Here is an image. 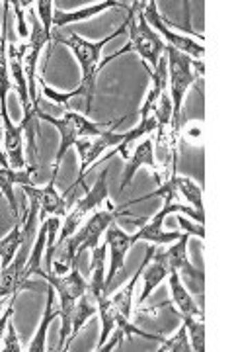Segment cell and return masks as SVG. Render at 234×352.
Returning a JSON list of instances; mask_svg holds the SVG:
<instances>
[{"mask_svg":"<svg viewBox=\"0 0 234 352\" xmlns=\"http://www.w3.org/2000/svg\"><path fill=\"white\" fill-rule=\"evenodd\" d=\"M127 32V25H121L119 30H115L113 34L110 36H106L104 39H100V41H88V39L80 38V36H76V34H69V36H53L55 41H59L61 45H67V47H71V51L74 53V57H76V61L80 63L82 67V82H80V87L74 88L71 92H57V90H53L47 85H41L43 88V94L53 100L55 104H59L62 106L65 110H71L69 108V100L73 98V96H84L86 98V113H90L92 110V100H94V94H96V78H98L100 69L104 67V65H110L113 59H117L119 55H125L127 51H131L129 47V43L125 45L124 50L115 51L113 55L110 57H106L104 61L100 59L102 57V50L110 43L111 39H115L117 36H121Z\"/></svg>","mask_w":234,"mask_h":352,"instance_id":"cell-1","label":"cell"},{"mask_svg":"<svg viewBox=\"0 0 234 352\" xmlns=\"http://www.w3.org/2000/svg\"><path fill=\"white\" fill-rule=\"evenodd\" d=\"M152 196H159V198H162V200H164V206H162V210L159 212V214H154L150 219H147V221H145V226L141 227L137 233H133L135 241H150V243H156V245H168V243H174V241L180 239L184 233H178V231H170V233H166V231L162 229V227H164V219H166L170 214H182V215H187V217H194L198 223L203 226L205 215L198 214L194 208H185V206L176 204L178 190H176V186H174L172 176H170L166 182H161L156 192L148 194V196L141 198V200H148V198H152ZM141 200H137V201H141Z\"/></svg>","mask_w":234,"mask_h":352,"instance_id":"cell-2","label":"cell"},{"mask_svg":"<svg viewBox=\"0 0 234 352\" xmlns=\"http://www.w3.org/2000/svg\"><path fill=\"white\" fill-rule=\"evenodd\" d=\"M166 53H168V85L172 87V138L178 141L180 133V112H182V102H184L185 92L191 85L205 75V65L203 61L191 59L172 45L166 43Z\"/></svg>","mask_w":234,"mask_h":352,"instance_id":"cell-3","label":"cell"},{"mask_svg":"<svg viewBox=\"0 0 234 352\" xmlns=\"http://www.w3.org/2000/svg\"><path fill=\"white\" fill-rule=\"evenodd\" d=\"M36 110L37 120H43V122H47L51 126H55L59 129V133H61V145H59V149H57V155H55V164H53V175L57 176L59 173V166H61L62 157H65V153L69 151L71 147H73L74 143L78 141V139H86V138H98L102 135L106 129H110L113 126H102V124H94V122H90L88 118L84 116H80V113H74L73 110H65L62 113V118H55V116H51V113L43 112V110H39V106L34 108Z\"/></svg>","mask_w":234,"mask_h":352,"instance_id":"cell-4","label":"cell"},{"mask_svg":"<svg viewBox=\"0 0 234 352\" xmlns=\"http://www.w3.org/2000/svg\"><path fill=\"white\" fill-rule=\"evenodd\" d=\"M145 6L147 2H131V6L127 8L129 18H127V32H129V47L131 51H137L143 59V63L156 69V65L161 61V55L166 50V43L162 41L161 36L148 25L145 18Z\"/></svg>","mask_w":234,"mask_h":352,"instance_id":"cell-5","label":"cell"},{"mask_svg":"<svg viewBox=\"0 0 234 352\" xmlns=\"http://www.w3.org/2000/svg\"><path fill=\"white\" fill-rule=\"evenodd\" d=\"M108 173L110 168H104L100 173L98 180L92 188H88V192L80 198V200L74 204V208L65 215V223H62L61 235H59V241H65L67 237H71L74 231L78 229V226L84 221V217L88 214H94L98 212V208L108 200L110 192H108Z\"/></svg>","mask_w":234,"mask_h":352,"instance_id":"cell-6","label":"cell"},{"mask_svg":"<svg viewBox=\"0 0 234 352\" xmlns=\"http://www.w3.org/2000/svg\"><path fill=\"white\" fill-rule=\"evenodd\" d=\"M187 239H189V233H184L176 243H172V247L161 249V251L164 261L168 264V268H170V272H178L182 284H187L191 294L201 296L203 289H205L203 288L205 276H203L201 270H198L194 264L187 261Z\"/></svg>","mask_w":234,"mask_h":352,"instance_id":"cell-7","label":"cell"},{"mask_svg":"<svg viewBox=\"0 0 234 352\" xmlns=\"http://www.w3.org/2000/svg\"><path fill=\"white\" fill-rule=\"evenodd\" d=\"M30 22H32V32H30V41L25 43V55H24V71L25 78H27V92L32 98V106L37 108L39 106V98L36 94V67L39 61L41 50L49 43L53 36L51 32H47L41 20H37V14L30 8Z\"/></svg>","mask_w":234,"mask_h":352,"instance_id":"cell-8","label":"cell"},{"mask_svg":"<svg viewBox=\"0 0 234 352\" xmlns=\"http://www.w3.org/2000/svg\"><path fill=\"white\" fill-rule=\"evenodd\" d=\"M145 18H147L148 25H150V28H154V30L161 34L162 38L168 41V45H172L174 50H178L180 53H184V55H187V57H191V59H198V61L203 59V55H205L203 45L198 43L196 39L176 34V32H172L168 25L164 24V20H162L161 14H159V10H156V2H154V0L147 2V6H145Z\"/></svg>","mask_w":234,"mask_h":352,"instance_id":"cell-9","label":"cell"},{"mask_svg":"<svg viewBox=\"0 0 234 352\" xmlns=\"http://www.w3.org/2000/svg\"><path fill=\"white\" fill-rule=\"evenodd\" d=\"M106 243H108V249H110V272L106 274V286L110 288V284L115 280V276L119 274V270L124 268L125 256L129 249L135 245L137 241L133 235L121 231L117 223L113 221L108 229H106Z\"/></svg>","mask_w":234,"mask_h":352,"instance_id":"cell-10","label":"cell"},{"mask_svg":"<svg viewBox=\"0 0 234 352\" xmlns=\"http://www.w3.org/2000/svg\"><path fill=\"white\" fill-rule=\"evenodd\" d=\"M119 124V122H117ZM115 124V126H117ZM124 139V133H117V131H111L110 129H106L102 135L98 138H86V139H78L76 143H74V147L78 149V155H80V159H82V164H80V173H78V180H84V175H86L88 166L94 163L96 159H98L102 153L106 151V149H110V147H115L119 141Z\"/></svg>","mask_w":234,"mask_h":352,"instance_id":"cell-11","label":"cell"},{"mask_svg":"<svg viewBox=\"0 0 234 352\" xmlns=\"http://www.w3.org/2000/svg\"><path fill=\"white\" fill-rule=\"evenodd\" d=\"M55 180L57 176L51 175L49 184L45 188H37V186H24L25 196L30 200H34L39 206V221H45L47 215H55V217H65L69 214V206L62 196L57 194L55 190Z\"/></svg>","mask_w":234,"mask_h":352,"instance_id":"cell-12","label":"cell"},{"mask_svg":"<svg viewBox=\"0 0 234 352\" xmlns=\"http://www.w3.org/2000/svg\"><path fill=\"white\" fill-rule=\"evenodd\" d=\"M4 149H6V159L10 163V168L22 170L25 168L24 159V133L25 124L22 122L20 126H14V122L10 120V116H4Z\"/></svg>","mask_w":234,"mask_h":352,"instance_id":"cell-13","label":"cell"},{"mask_svg":"<svg viewBox=\"0 0 234 352\" xmlns=\"http://www.w3.org/2000/svg\"><path fill=\"white\" fill-rule=\"evenodd\" d=\"M36 166L30 168H2L0 166V192L4 194V198L10 204V210L18 219V201H16V194H14V184H22V186H36L37 176Z\"/></svg>","mask_w":234,"mask_h":352,"instance_id":"cell-14","label":"cell"},{"mask_svg":"<svg viewBox=\"0 0 234 352\" xmlns=\"http://www.w3.org/2000/svg\"><path fill=\"white\" fill-rule=\"evenodd\" d=\"M141 166L152 168V170L156 173V176H159V182H161V168H159V163H156V159H154V143H152V139H145L141 145H137L135 151L131 153V157L127 159V168H125L121 190H125L131 182H133L135 173Z\"/></svg>","mask_w":234,"mask_h":352,"instance_id":"cell-15","label":"cell"},{"mask_svg":"<svg viewBox=\"0 0 234 352\" xmlns=\"http://www.w3.org/2000/svg\"><path fill=\"white\" fill-rule=\"evenodd\" d=\"M45 243H47V221H41L39 231H37L36 243H34V247H32L30 258H27L24 270H22V276H20V288H22V292L30 288V278L36 276V274L37 276H41V272H43L41 261H43Z\"/></svg>","mask_w":234,"mask_h":352,"instance_id":"cell-16","label":"cell"},{"mask_svg":"<svg viewBox=\"0 0 234 352\" xmlns=\"http://www.w3.org/2000/svg\"><path fill=\"white\" fill-rule=\"evenodd\" d=\"M92 251V261H90V272H92V280L88 284V292L96 298L102 300L108 294V286H106V252H108V243L98 245Z\"/></svg>","mask_w":234,"mask_h":352,"instance_id":"cell-17","label":"cell"},{"mask_svg":"<svg viewBox=\"0 0 234 352\" xmlns=\"http://www.w3.org/2000/svg\"><path fill=\"white\" fill-rule=\"evenodd\" d=\"M156 251V249H154ZM152 263H148L145 266V270H143V280H145V284H143V294H141V300L139 302H147V298L154 292V288L161 284L162 280L166 276H170L172 272H170V268H168V264L164 261V256H162V251L159 249L156 254H152V258H150Z\"/></svg>","mask_w":234,"mask_h":352,"instance_id":"cell-18","label":"cell"},{"mask_svg":"<svg viewBox=\"0 0 234 352\" xmlns=\"http://www.w3.org/2000/svg\"><path fill=\"white\" fill-rule=\"evenodd\" d=\"M59 315H61V307H57V292H55V288L49 284V288H47V305H45V311H43V319H41V323H39V327H37L36 337L32 339L27 351H45V335H47L45 331H47V327L53 323V319L59 317Z\"/></svg>","mask_w":234,"mask_h":352,"instance_id":"cell-19","label":"cell"},{"mask_svg":"<svg viewBox=\"0 0 234 352\" xmlns=\"http://www.w3.org/2000/svg\"><path fill=\"white\" fill-rule=\"evenodd\" d=\"M96 314H98V300L86 289V292L76 300V303H74L73 331H71V337L67 340V351H69V346H71V342L74 340V337L78 335V331L84 327V323H86L88 319L94 317Z\"/></svg>","mask_w":234,"mask_h":352,"instance_id":"cell-20","label":"cell"},{"mask_svg":"<svg viewBox=\"0 0 234 352\" xmlns=\"http://www.w3.org/2000/svg\"><path fill=\"white\" fill-rule=\"evenodd\" d=\"M170 292H172V302L178 309L180 317H194V315H203L201 309L198 307V303L194 302L191 294L187 292L182 280H180V274L178 272H172L170 274Z\"/></svg>","mask_w":234,"mask_h":352,"instance_id":"cell-21","label":"cell"},{"mask_svg":"<svg viewBox=\"0 0 234 352\" xmlns=\"http://www.w3.org/2000/svg\"><path fill=\"white\" fill-rule=\"evenodd\" d=\"M108 8H127L121 2H113V0H106V2H100L94 6H86V8H80V10H73V12H65V10H57L53 14V25H67L71 22H82L88 20L96 14L104 12Z\"/></svg>","mask_w":234,"mask_h":352,"instance_id":"cell-22","label":"cell"},{"mask_svg":"<svg viewBox=\"0 0 234 352\" xmlns=\"http://www.w3.org/2000/svg\"><path fill=\"white\" fill-rule=\"evenodd\" d=\"M172 180L174 186L178 190V196H182V198L189 201L198 214H203V192H201L198 184L191 178H187V176L176 175V166L172 168Z\"/></svg>","mask_w":234,"mask_h":352,"instance_id":"cell-23","label":"cell"},{"mask_svg":"<svg viewBox=\"0 0 234 352\" xmlns=\"http://www.w3.org/2000/svg\"><path fill=\"white\" fill-rule=\"evenodd\" d=\"M22 239H24V223L16 221L12 231L4 239H0V268H6L12 263L18 247L22 245Z\"/></svg>","mask_w":234,"mask_h":352,"instance_id":"cell-24","label":"cell"},{"mask_svg":"<svg viewBox=\"0 0 234 352\" xmlns=\"http://www.w3.org/2000/svg\"><path fill=\"white\" fill-rule=\"evenodd\" d=\"M184 319V325L189 333V339H191V351L203 352L205 351V321H203V315H194V317H182Z\"/></svg>","mask_w":234,"mask_h":352,"instance_id":"cell-25","label":"cell"},{"mask_svg":"<svg viewBox=\"0 0 234 352\" xmlns=\"http://www.w3.org/2000/svg\"><path fill=\"white\" fill-rule=\"evenodd\" d=\"M164 351H172V352H189L191 351V344L187 342V329H185V325H182V327H180V331L174 335L172 339L162 340L161 352H164Z\"/></svg>","mask_w":234,"mask_h":352,"instance_id":"cell-26","label":"cell"},{"mask_svg":"<svg viewBox=\"0 0 234 352\" xmlns=\"http://www.w3.org/2000/svg\"><path fill=\"white\" fill-rule=\"evenodd\" d=\"M14 6V12H16V18H18V34L20 38H30V32H27V25H25L24 10L25 8H32V2H20V0H14L10 2Z\"/></svg>","mask_w":234,"mask_h":352,"instance_id":"cell-27","label":"cell"},{"mask_svg":"<svg viewBox=\"0 0 234 352\" xmlns=\"http://www.w3.org/2000/svg\"><path fill=\"white\" fill-rule=\"evenodd\" d=\"M37 12L39 18L43 22V28L51 32V25H53V0H37Z\"/></svg>","mask_w":234,"mask_h":352,"instance_id":"cell-28","label":"cell"},{"mask_svg":"<svg viewBox=\"0 0 234 352\" xmlns=\"http://www.w3.org/2000/svg\"><path fill=\"white\" fill-rule=\"evenodd\" d=\"M4 352H20L22 351V346H20V340L16 337V327H14L12 323V317H10V321H8V325H6V337H4Z\"/></svg>","mask_w":234,"mask_h":352,"instance_id":"cell-29","label":"cell"},{"mask_svg":"<svg viewBox=\"0 0 234 352\" xmlns=\"http://www.w3.org/2000/svg\"><path fill=\"white\" fill-rule=\"evenodd\" d=\"M178 223H180V227L184 229V233H189V235L194 233V235H198V237H201V239L205 237V227L201 226V223H191V221H187V219H185V215L182 214L178 215Z\"/></svg>","mask_w":234,"mask_h":352,"instance_id":"cell-30","label":"cell"},{"mask_svg":"<svg viewBox=\"0 0 234 352\" xmlns=\"http://www.w3.org/2000/svg\"><path fill=\"white\" fill-rule=\"evenodd\" d=\"M14 302H16V296H12L8 302H6V309H4V314L0 317V337L4 335V331H6V325H8V321H10V317L14 315Z\"/></svg>","mask_w":234,"mask_h":352,"instance_id":"cell-31","label":"cell"},{"mask_svg":"<svg viewBox=\"0 0 234 352\" xmlns=\"http://www.w3.org/2000/svg\"><path fill=\"white\" fill-rule=\"evenodd\" d=\"M0 143H4V126H0ZM0 166L2 168H10V163L6 159V155L0 151Z\"/></svg>","mask_w":234,"mask_h":352,"instance_id":"cell-32","label":"cell"},{"mask_svg":"<svg viewBox=\"0 0 234 352\" xmlns=\"http://www.w3.org/2000/svg\"><path fill=\"white\" fill-rule=\"evenodd\" d=\"M10 298H12V296H10ZM10 298H0V311H2V307H4V303L8 302Z\"/></svg>","mask_w":234,"mask_h":352,"instance_id":"cell-33","label":"cell"},{"mask_svg":"<svg viewBox=\"0 0 234 352\" xmlns=\"http://www.w3.org/2000/svg\"><path fill=\"white\" fill-rule=\"evenodd\" d=\"M0 39H2V32H0Z\"/></svg>","mask_w":234,"mask_h":352,"instance_id":"cell-34","label":"cell"}]
</instances>
